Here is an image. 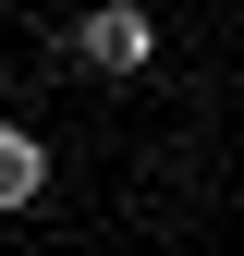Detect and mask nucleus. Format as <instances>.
Returning <instances> with one entry per match:
<instances>
[{
  "label": "nucleus",
  "instance_id": "1",
  "mask_svg": "<svg viewBox=\"0 0 244 256\" xmlns=\"http://www.w3.org/2000/svg\"><path fill=\"white\" fill-rule=\"evenodd\" d=\"M86 61V74H110V86H134L146 61H159V24H146V0H86L74 12V37H61Z\"/></svg>",
  "mask_w": 244,
  "mask_h": 256
},
{
  "label": "nucleus",
  "instance_id": "2",
  "mask_svg": "<svg viewBox=\"0 0 244 256\" xmlns=\"http://www.w3.org/2000/svg\"><path fill=\"white\" fill-rule=\"evenodd\" d=\"M37 196H49V134L0 110V208H37Z\"/></svg>",
  "mask_w": 244,
  "mask_h": 256
}]
</instances>
